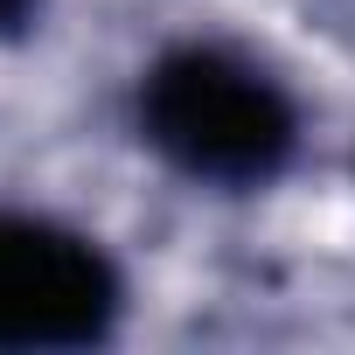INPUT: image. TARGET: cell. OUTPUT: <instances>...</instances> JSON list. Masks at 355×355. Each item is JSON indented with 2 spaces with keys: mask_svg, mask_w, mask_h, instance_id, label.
Returning a JSON list of instances; mask_svg holds the SVG:
<instances>
[{
  "mask_svg": "<svg viewBox=\"0 0 355 355\" xmlns=\"http://www.w3.org/2000/svg\"><path fill=\"white\" fill-rule=\"evenodd\" d=\"M139 139L202 189H265L300 153L293 91L230 42H174L139 70Z\"/></svg>",
  "mask_w": 355,
  "mask_h": 355,
  "instance_id": "cell-1",
  "label": "cell"
},
{
  "mask_svg": "<svg viewBox=\"0 0 355 355\" xmlns=\"http://www.w3.org/2000/svg\"><path fill=\"white\" fill-rule=\"evenodd\" d=\"M35 15H42V0H0V35H21Z\"/></svg>",
  "mask_w": 355,
  "mask_h": 355,
  "instance_id": "cell-3",
  "label": "cell"
},
{
  "mask_svg": "<svg viewBox=\"0 0 355 355\" xmlns=\"http://www.w3.org/2000/svg\"><path fill=\"white\" fill-rule=\"evenodd\" d=\"M125 313V279L98 237L0 209V348L49 355V348H105Z\"/></svg>",
  "mask_w": 355,
  "mask_h": 355,
  "instance_id": "cell-2",
  "label": "cell"
}]
</instances>
